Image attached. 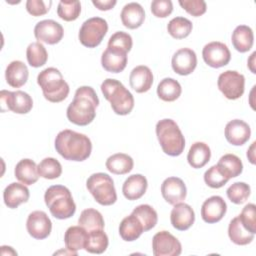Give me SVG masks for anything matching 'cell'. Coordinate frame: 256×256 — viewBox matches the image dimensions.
Here are the masks:
<instances>
[{
  "instance_id": "obj_1",
  "label": "cell",
  "mask_w": 256,
  "mask_h": 256,
  "mask_svg": "<svg viewBox=\"0 0 256 256\" xmlns=\"http://www.w3.org/2000/svg\"><path fill=\"white\" fill-rule=\"evenodd\" d=\"M98 105L99 99L95 90L90 86H81L76 90L73 101L67 107V118L75 125H88L94 120Z\"/></svg>"
},
{
  "instance_id": "obj_2",
  "label": "cell",
  "mask_w": 256,
  "mask_h": 256,
  "mask_svg": "<svg viewBox=\"0 0 256 256\" xmlns=\"http://www.w3.org/2000/svg\"><path fill=\"white\" fill-rule=\"evenodd\" d=\"M55 149L64 159L79 162L90 156L92 143L85 134L65 129L57 134Z\"/></svg>"
},
{
  "instance_id": "obj_3",
  "label": "cell",
  "mask_w": 256,
  "mask_h": 256,
  "mask_svg": "<svg viewBox=\"0 0 256 256\" xmlns=\"http://www.w3.org/2000/svg\"><path fill=\"white\" fill-rule=\"evenodd\" d=\"M44 201L51 215L60 220L72 217L76 211L71 192L63 185L50 186L44 194Z\"/></svg>"
},
{
  "instance_id": "obj_4",
  "label": "cell",
  "mask_w": 256,
  "mask_h": 256,
  "mask_svg": "<svg viewBox=\"0 0 256 256\" xmlns=\"http://www.w3.org/2000/svg\"><path fill=\"white\" fill-rule=\"evenodd\" d=\"M37 83L45 99L52 103L65 100L70 91L69 85L64 80L61 72L54 67H48L42 70L37 76Z\"/></svg>"
},
{
  "instance_id": "obj_5",
  "label": "cell",
  "mask_w": 256,
  "mask_h": 256,
  "mask_svg": "<svg viewBox=\"0 0 256 256\" xmlns=\"http://www.w3.org/2000/svg\"><path fill=\"white\" fill-rule=\"evenodd\" d=\"M156 135L163 152L169 156H179L185 148V138L177 123L169 118L156 124Z\"/></svg>"
},
{
  "instance_id": "obj_6",
  "label": "cell",
  "mask_w": 256,
  "mask_h": 256,
  "mask_svg": "<svg viewBox=\"0 0 256 256\" xmlns=\"http://www.w3.org/2000/svg\"><path fill=\"white\" fill-rule=\"evenodd\" d=\"M101 91L117 115H127L134 108V97L118 80L107 78L101 84Z\"/></svg>"
},
{
  "instance_id": "obj_7",
  "label": "cell",
  "mask_w": 256,
  "mask_h": 256,
  "mask_svg": "<svg viewBox=\"0 0 256 256\" xmlns=\"http://www.w3.org/2000/svg\"><path fill=\"white\" fill-rule=\"evenodd\" d=\"M86 187L100 205L109 206L117 200L113 179L106 173L98 172L90 175L86 181Z\"/></svg>"
},
{
  "instance_id": "obj_8",
  "label": "cell",
  "mask_w": 256,
  "mask_h": 256,
  "mask_svg": "<svg viewBox=\"0 0 256 256\" xmlns=\"http://www.w3.org/2000/svg\"><path fill=\"white\" fill-rule=\"evenodd\" d=\"M108 31V24L101 17H92L83 22L79 30L80 43L88 48L98 46Z\"/></svg>"
},
{
  "instance_id": "obj_9",
  "label": "cell",
  "mask_w": 256,
  "mask_h": 256,
  "mask_svg": "<svg viewBox=\"0 0 256 256\" xmlns=\"http://www.w3.org/2000/svg\"><path fill=\"white\" fill-rule=\"evenodd\" d=\"M217 86L227 99L236 100L244 93L245 77L235 70H227L219 75Z\"/></svg>"
},
{
  "instance_id": "obj_10",
  "label": "cell",
  "mask_w": 256,
  "mask_h": 256,
  "mask_svg": "<svg viewBox=\"0 0 256 256\" xmlns=\"http://www.w3.org/2000/svg\"><path fill=\"white\" fill-rule=\"evenodd\" d=\"M0 99L2 112L10 110L17 114H26L30 112L33 107L31 96L21 90L13 92L2 90L0 92Z\"/></svg>"
},
{
  "instance_id": "obj_11",
  "label": "cell",
  "mask_w": 256,
  "mask_h": 256,
  "mask_svg": "<svg viewBox=\"0 0 256 256\" xmlns=\"http://www.w3.org/2000/svg\"><path fill=\"white\" fill-rule=\"evenodd\" d=\"M152 251L154 256H178L181 254L182 246L175 236L163 230L153 236Z\"/></svg>"
},
{
  "instance_id": "obj_12",
  "label": "cell",
  "mask_w": 256,
  "mask_h": 256,
  "mask_svg": "<svg viewBox=\"0 0 256 256\" xmlns=\"http://www.w3.org/2000/svg\"><path fill=\"white\" fill-rule=\"evenodd\" d=\"M202 57L208 66L220 68L230 62L231 53L226 44L219 41H213L203 47Z\"/></svg>"
},
{
  "instance_id": "obj_13",
  "label": "cell",
  "mask_w": 256,
  "mask_h": 256,
  "mask_svg": "<svg viewBox=\"0 0 256 256\" xmlns=\"http://www.w3.org/2000/svg\"><path fill=\"white\" fill-rule=\"evenodd\" d=\"M26 228L31 237L42 240L50 235L52 230V222L44 211L36 210L28 215Z\"/></svg>"
},
{
  "instance_id": "obj_14",
  "label": "cell",
  "mask_w": 256,
  "mask_h": 256,
  "mask_svg": "<svg viewBox=\"0 0 256 256\" xmlns=\"http://www.w3.org/2000/svg\"><path fill=\"white\" fill-rule=\"evenodd\" d=\"M34 35L38 42H44L49 45L57 44L64 35V29L58 22L46 19L38 22L34 27Z\"/></svg>"
},
{
  "instance_id": "obj_15",
  "label": "cell",
  "mask_w": 256,
  "mask_h": 256,
  "mask_svg": "<svg viewBox=\"0 0 256 256\" xmlns=\"http://www.w3.org/2000/svg\"><path fill=\"white\" fill-rule=\"evenodd\" d=\"M161 194L167 203L175 205L185 200L187 195L186 185L181 178L168 177L161 184Z\"/></svg>"
},
{
  "instance_id": "obj_16",
  "label": "cell",
  "mask_w": 256,
  "mask_h": 256,
  "mask_svg": "<svg viewBox=\"0 0 256 256\" xmlns=\"http://www.w3.org/2000/svg\"><path fill=\"white\" fill-rule=\"evenodd\" d=\"M127 53L121 48L107 46L101 56L102 67L111 73L122 72L127 65Z\"/></svg>"
},
{
  "instance_id": "obj_17",
  "label": "cell",
  "mask_w": 256,
  "mask_h": 256,
  "mask_svg": "<svg viewBox=\"0 0 256 256\" xmlns=\"http://www.w3.org/2000/svg\"><path fill=\"white\" fill-rule=\"evenodd\" d=\"M171 65L175 73L182 76L189 75L197 66L196 53L190 48H181L172 56Z\"/></svg>"
},
{
  "instance_id": "obj_18",
  "label": "cell",
  "mask_w": 256,
  "mask_h": 256,
  "mask_svg": "<svg viewBox=\"0 0 256 256\" xmlns=\"http://www.w3.org/2000/svg\"><path fill=\"white\" fill-rule=\"evenodd\" d=\"M227 211V204L221 196L214 195L206 199L201 207V217L209 224L219 222Z\"/></svg>"
},
{
  "instance_id": "obj_19",
  "label": "cell",
  "mask_w": 256,
  "mask_h": 256,
  "mask_svg": "<svg viewBox=\"0 0 256 256\" xmlns=\"http://www.w3.org/2000/svg\"><path fill=\"white\" fill-rule=\"evenodd\" d=\"M224 134L226 140L230 144L234 146H241L249 140L251 136V129L245 121L234 119L226 124Z\"/></svg>"
},
{
  "instance_id": "obj_20",
  "label": "cell",
  "mask_w": 256,
  "mask_h": 256,
  "mask_svg": "<svg viewBox=\"0 0 256 256\" xmlns=\"http://www.w3.org/2000/svg\"><path fill=\"white\" fill-rule=\"evenodd\" d=\"M170 221L175 229L185 231L189 229L195 221L194 210L186 203H177L170 213Z\"/></svg>"
},
{
  "instance_id": "obj_21",
  "label": "cell",
  "mask_w": 256,
  "mask_h": 256,
  "mask_svg": "<svg viewBox=\"0 0 256 256\" xmlns=\"http://www.w3.org/2000/svg\"><path fill=\"white\" fill-rule=\"evenodd\" d=\"M30 192L25 184L13 182L10 183L3 191L4 203L8 208L15 209L20 204L29 200Z\"/></svg>"
},
{
  "instance_id": "obj_22",
  "label": "cell",
  "mask_w": 256,
  "mask_h": 256,
  "mask_svg": "<svg viewBox=\"0 0 256 256\" xmlns=\"http://www.w3.org/2000/svg\"><path fill=\"white\" fill-rule=\"evenodd\" d=\"M131 88L137 93L147 92L153 84V74L149 67L139 65L132 69L129 76Z\"/></svg>"
},
{
  "instance_id": "obj_23",
  "label": "cell",
  "mask_w": 256,
  "mask_h": 256,
  "mask_svg": "<svg viewBox=\"0 0 256 256\" xmlns=\"http://www.w3.org/2000/svg\"><path fill=\"white\" fill-rule=\"evenodd\" d=\"M148 187V182L145 176L141 174H133L129 176L123 183L122 192L126 199L137 200L141 198Z\"/></svg>"
},
{
  "instance_id": "obj_24",
  "label": "cell",
  "mask_w": 256,
  "mask_h": 256,
  "mask_svg": "<svg viewBox=\"0 0 256 256\" xmlns=\"http://www.w3.org/2000/svg\"><path fill=\"white\" fill-rule=\"evenodd\" d=\"M122 24L129 29L139 28L145 20V11L143 7L137 2H130L126 4L120 14Z\"/></svg>"
},
{
  "instance_id": "obj_25",
  "label": "cell",
  "mask_w": 256,
  "mask_h": 256,
  "mask_svg": "<svg viewBox=\"0 0 256 256\" xmlns=\"http://www.w3.org/2000/svg\"><path fill=\"white\" fill-rule=\"evenodd\" d=\"M29 71L22 61L14 60L8 64L5 70V78L8 85L13 88L22 87L28 80Z\"/></svg>"
},
{
  "instance_id": "obj_26",
  "label": "cell",
  "mask_w": 256,
  "mask_h": 256,
  "mask_svg": "<svg viewBox=\"0 0 256 256\" xmlns=\"http://www.w3.org/2000/svg\"><path fill=\"white\" fill-rule=\"evenodd\" d=\"M15 177L25 185H32L38 181L39 174L36 163L28 158L20 160L14 170Z\"/></svg>"
},
{
  "instance_id": "obj_27",
  "label": "cell",
  "mask_w": 256,
  "mask_h": 256,
  "mask_svg": "<svg viewBox=\"0 0 256 256\" xmlns=\"http://www.w3.org/2000/svg\"><path fill=\"white\" fill-rule=\"evenodd\" d=\"M231 41L233 47L241 53L249 51L254 43L253 30L247 25H239L232 32Z\"/></svg>"
},
{
  "instance_id": "obj_28",
  "label": "cell",
  "mask_w": 256,
  "mask_h": 256,
  "mask_svg": "<svg viewBox=\"0 0 256 256\" xmlns=\"http://www.w3.org/2000/svg\"><path fill=\"white\" fill-rule=\"evenodd\" d=\"M211 158V150L204 142H195L191 145L187 161L192 168L198 169L204 167Z\"/></svg>"
},
{
  "instance_id": "obj_29",
  "label": "cell",
  "mask_w": 256,
  "mask_h": 256,
  "mask_svg": "<svg viewBox=\"0 0 256 256\" xmlns=\"http://www.w3.org/2000/svg\"><path fill=\"white\" fill-rule=\"evenodd\" d=\"M144 232L143 225L139 219L131 213V215L125 217L119 225L120 237L127 242L134 241L138 239Z\"/></svg>"
},
{
  "instance_id": "obj_30",
  "label": "cell",
  "mask_w": 256,
  "mask_h": 256,
  "mask_svg": "<svg viewBox=\"0 0 256 256\" xmlns=\"http://www.w3.org/2000/svg\"><path fill=\"white\" fill-rule=\"evenodd\" d=\"M87 239L88 231L79 225L69 227L64 235L66 249L72 252H77L80 249H84Z\"/></svg>"
},
{
  "instance_id": "obj_31",
  "label": "cell",
  "mask_w": 256,
  "mask_h": 256,
  "mask_svg": "<svg viewBox=\"0 0 256 256\" xmlns=\"http://www.w3.org/2000/svg\"><path fill=\"white\" fill-rule=\"evenodd\" d=\"M106 168L113 174L124 175L129 173L134 166L133 159L125 153H116L106 160Z\"/></svg>"
},
{
  "instance_id": "obj_32",
  "label": "cell",
  "mask_w": 256,
  "mask_h": 256,
  "mask_svg": "<svg viewBox=\"0 0 256 256\" xmlns=\"http://www.w3.org/2000/svg\"><path fill=\"white\" fill-rule=\"evenodd\" d=\"M253 233L249 232L242 225L239 217L233 218L228 226V236L230 240L236 245H247L254 239Z\"/></svg>"
},
{
  "instance_id": "obj_33",
  "label": "cell",
  "mask_w": 256,
  "mask_h": 256,
  "mask_svg": "<svg viewBox=\"0 0 256 256\" xmlns=\"http://www.w3.org/2000/svg\"><path fill=\"white\" fill-rule=\"evenodd\" d=\"M182 88L180 83L173 78L162 79L157 86L158 97L166 102H172L179 98Z\"/></svg>"
},
{
  "instance_id": "obj_34",
  "label": "cell",
  "mask_w": 256,
  "mask_h": 256,
  "mask_svg": "<svg viewBox=\"0 0 256 256\" xmlns=\"http://www.w3.org/2000/svg\"><path fill=\"white\" fill-rule=\"evenodd\" d=\"M108 244L109 241L107 234L103 229H97L88 232V239L84 249L92 254H101L106 251Z\"/></svg>"
},
{
  "instance_id": "obj_35",
  "label": "cell",
  "mask_w": 256,
  "mask_h": 256,
  "mask_svg": "<svg viewBox=\"0 0 256 256\" xmlns=\"http://www.w3.org/2000/svg\"><path fill=\"white\" fill-rule=\"evenodd\" d=\"M79 226L83 227L86 231L90 232L97 229L104 228V219L102 214L93 208L85 209L81 212L78 218Z\"/></svg>"
},
{
  "instance_id": "obj_36",
  "label": "cell",
  "mask_w": 256,
  "mask_h": 256,
  "mask_svg": "<svg viewBox=\"0 0 256 256\" xmlns=\"http://www.w3.org/2000/svg\"><path fill=\"white\" fill-rule=\"evenodd\" d=\"M132 214L139 219V221L143 225L144 232L151 230L157 224V221H158L157 212L152 206L148 204L138 205L133 209Z\"/></svg>"
},
{
  "instance_id": "obj_37",
  "label": "cell",
  "mask_w": 256,
  "mask_h": 256,
  "mask_svg": "<svg viewBox=\"0 0 256 256\" xmlns=\"http://www.w3.org/2000/svg\"><path fill=\"white\" fill-rule=\"evenodd\" d=\"M193 28L192 22L185 17H175L167 25L168 33L175 39H183L189 36Z\"/></svg>"
},
{
  "instance_id": "obj_38",
  "label": "cell",
  "mask_w": 256,
  "mask_h": 256,
  "mask_svg": "<svg viewBox=\"0 0 256 256\" xmlns=\"http://www.w3.org/2000/svg\"><path fill=\"white\" fill-rule=\"evenodd\" d=\"M26 57L30 66L38 68L47 62L48 53L41 42H32L27 47Z\"/></svg>"
},
{
  "instance_id": "obj_39",
  "label": "cell",
  "mask_w": 256,
  "mask_h": 256,
  "mask_svg": "<svg viewBox=\"0 0 256 256\" xmlns=\"http://www.w3.org/2000/svg\"><path fill=\"white\" fill-rule=\"evenodd\" d=\"M37 171L40 177L45 179H56L62 174L60 162L52 157H46L37 165Z\"/></svg>"
},
{
  "instance_id": "obj_40",
  "label": "cell",
  "mask_w": 256,
  "mask_h": 256,
  "mask_svg": "<svg viewBox=\"0 0 256 256\" xmlns=\"http://www.w3.org/2000/svg\"><path fill=\"white\" fill-rule=\"evenodd\" d=\"M217 164L224 170V172L229 176V178L237 177L243 171L242 161L235 154L228 153V154L223 155L219 159Z\"/></svg>"
},
{
  "instance_id": "obj_41",
  "label": "cell",
  "mask_w": 256,
  "mask_h": 256,
  "mask_svg": "<svg viewBox=\"0 0 256 256\" xmlns=\"http://www.w3.org/2000/svg\"><path fill=\"white\" fill-rule=\"evenodd\" d=\"M229 176L224 172V170L218 165L211 166L204 173V181L211 188H221L229 181Z\"/></svg>"
},
{
  "instance_id": "obj_42",
  "label": "cell",
  "mask_w": 256,
  "mask_h": 256,
  "mask_svg": "<svg viewBox=\"0 0 256 256\" xmlns=\"http://www.w3.org/2000/svg\"><path fill=\"white\" fill-rule=\"evenodd\" d=\"M81 12V4L78 0L72 1H60L57 7L58 16L64 21L76 20Z\"/></svg>"
},
{
  "instance_id": "obj_43",
  "label": "cell",
  "mask_w": 256,
  "mask_h": 256,
  "mask_svg": "<svg viewBox=\"0 0 256 256\" xmlns=\"http://www.w3.org/2000/svg\"><path fill=\"white\" fill-rule=\"evenodd\" d=\"M250 186L245 182H235L226 191L228 199L234 204H243L250 196Z\"/></svg>"
},
{
  "instance_id": "obj_44",
  "label": "cell",
  "mask_w": 256,
  "mask_h": 256,
  "mask_svg": "<svg viewBox=\"0 0 256 256\" xmlns=\"http://www.w3.org/2000/svg\"><path fill=\"white\" fill-rule=\"evenodd\" d=\"M242 225L246 230L255 234L256 233V206L249 203L244 206L240 215H238Z\"/></svg>"
},
{
  "instance_id": "obj_45",
  "label": "cell",
  "mask_w": 256,
  "mask_h": 256,
  "mask_svg": "<svg viewBox=\"0 0 256 256\" xmlns=\"http://www.w3.org/2000/svg\"><path fill=\"white\" fill-rule=\"evenodd\" d=\"M133 42L132 37L130 34L124 32V31H117L114 34L111 35V37L108 40L107 46H114L121 48L127 52H129L132 48Z\"/></svg>"
},
{
  "instance_id": "obj_46",
  "label": "cell",
  "mask_w": 256,
  "mask_h": 256,
  "mask_svg": "<svg viewBox=\"0 0 256 256\" xmlns=\"http://www.w3.org/2000/svg\"><path fill=\"white\" fill-rule=\"evenodd\" d=\"M180 6L190 15L198 17L206 12L207 6L203 0H179Z\"/></svg>"
},
{
  "instance_id": "obj_47",
  "label": "cell",
  "mask_w": 256,
  "mask_h": 256,
  "mask_svg": "<svg viewBox=\"0 0 256 256\" xmlns=\"http://www.w3.org/2000/svg\"><path fill=\"white\" fill-rule=\"evenodd\" d=\"M52 5V1H43V0H27L26 10L32 16H42L45 15Z\"/></svg>"
},
{
  "instance_id": "obj_48",
  "label": "cell",
  "mask_w": 256,
  "mask_h": 256,
  "mask_svg": "<svg viewBox=\"0 0 256 256\" xmlns=\"http://www.w3.org/2000/svg\"><path fill=\"white\" fill-rule=\"evenodd\" d=\"M173 11L171 0H153L151 2V12L158 18H166Z\"/></svg>"
},
{
  "instance_id": "obj_49",
  "label": "cell",
  "mask_w": 256,
  "mask_h": 256,
  "mask_svg": "<svg viewBox=\"0 0 256 256\" xmlns=\"http://www.w3.org/2000/svg\"><path fill=\"white\" fill-rule=\"evenodd\" d=\"M116 0H93L92 4L101 11H107L112 9L116 5Z\"/></svg>"
},
{
  "instance_id": "obj_50",
  "label": "cell",
  "mask_w": 256,
  "mask_h": 256,
  "mask_svg": "<svg viewBox=\"0 0 256 256\" xmlns=\"http://www.w3.org/2000/svg\"><path fill=\"white\" fill-rule=\"evenodd\" d=\"M255 144L256 142H253L251 144V146L249 147V149L247 150V157H248V160L252 163V164H255Z\"/></svg>"
},
{
  "instance_id": "obj_51",
  "label": "cell",
  "mask_w": 256,
  "mask_h": 256,
  "mask_svg": "<svg viewBox=\"0 0 256 256\" xmlns=\"http://www.w3.org/2000/svg\"><path fill=\"white\" fill-rule=\"evenodd\" d=\"M255 55H256V52H253L252 54H251V56H250V58H249V60H248V67H249V69L251 70V72L252 73H256V71H255V68H254V64H255V61H254V59H255Z\"/></svg>"
}]
</instances>
